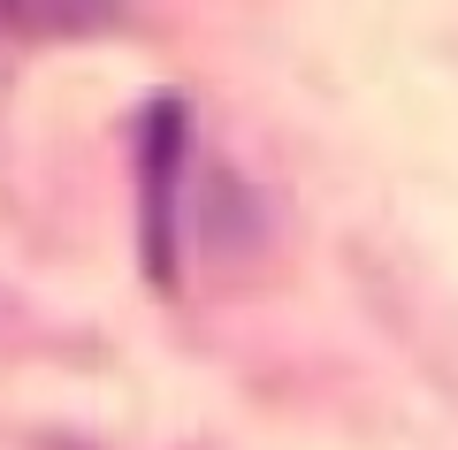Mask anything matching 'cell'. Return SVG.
<instances>
[{
	"instance_id": "obj_2",
	"label": "cell",
	"mask_w": 458,
	"mask_h": 450,
	"mask_svg": "<svg viewBox=\"0 0 458 450\" xmlns=\"http://www.w3.org/2000/svg\"><path fill=\"white\" fill-rule=\"evenodd\" d=\"M0 23H31V31H92V23H114V8H0Z\"/></svg>"
},
{
	"instance_id": "obj_1",
	"label": "cell",
	"mask_w": 458,
	"mask_h": 450,
	"mask_svg": "<svg viewBox=\"0 0 458 450\" xmlns=\"http://www.w3.org/2000/svg\"><path fill=\"white\" fill-rule=\"evenodd\" d=\"M176 161H183V99H153L146 130H138V168H146V259L168 283L176 267V244H168V222H176Z\"/></svg>"
}]
</instances>
